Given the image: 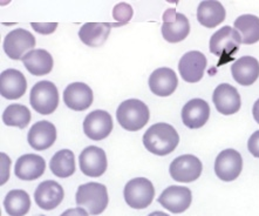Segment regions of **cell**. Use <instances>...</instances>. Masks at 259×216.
Here are the masks:
<instances>
[{
  "label": "cell",
  "mask_w": 259,
  "mask_h": 216,
  "mask_svg": "<svg viewBox=\"0 0 259 216\" xmlns=\"http://www.w3.org/2000/svg\"><path fill=\"white\" fill-rule=\"evenodd\" d=\"M202 162L197 156L186 154L176 158L170 163L169 172L174 180L177 182H192L201 176Z\"/></svg>",
  "instance_id": "cell-9"
},
{
  "label": "cell",
  "mask_w": 259,
  "mask_h": 216,
  "mask_svg": "<svg viewBox=\"0 0 259 216\" xmlns=\"http://www.w3.org/2000/svg\"><path fill=\"white\" fill-rule=\"evenodd\" d=\"M179 142V133L171 125L164 122L153 125L143 135V145L146 150L158 156L169 155L176 150Z\"/></svg>",
  "instance_id": "cell-1"
},
{
  "label": "cell",
  "mask_w": 259,
  "mask_h": 216,
  "mask_svg": "<svg viewBox=\"0 0 259 216\" xmlns=\"http://www.w3.org/2000/svg\"><path fill=\"white\" fill-rule=\"evenodd\" d=\"M31 26L33 28H34L35 32L40 33V34H51V33H53L55 29L58 27V24L57 22H42V24H38V22H32Z\"/></svg>",
  "instance_id": "cell-32"
},
{
  "label": "cell",
  "mask_w": 259,
  "mask_h": 216,
  "mask_svg": "<svg viewBox=\"0 0 259 216\" xmlns=\"http://www.w3.org/2000/svg\"><path fill=\"white\" fill-rule=\"evenodd\" d=\"M252 114H253L254 120H256L259 124V99L257 100L256 102H254L253 108H252Z\"/></svg>",
  "instance_id": "cell-35"
},
{
  "label": "cell",
  "mask_w": 259,
  "mask_h": 216,
  "mask_svg": "<svg viewBox=\"0 0 259 216\" xmlns=\"http://www.w3.org/2000/svg\"><path fill=\"white\" fill-rule=\"evenodd\" d=\"M231 73L236 83L242 86H250L259 78V62L256 58L245 55L234 62Z\"/></svg>",
  "instance_id": "cell-23"
},
{
  "label": "cell",
  "mask_w": 259,
  "mask_h": 216,
  "mask_svg": "<svg viewBox=\"0 0 259 216\" xmlns=\"http://www.w3.org/2000/svg\"><path fill=\"white\" fill-rule=\"evenodd\" d=\"M235 29L242 37V43L252 45L259 42V18L253 14H243L235 20Z\"/></svg>",
  "instance_id": "cell-28"
},
{
  "label": "cell",
  "mask_w": 259,
  "mask_h": 216,
  "mask_svg": "<svg viewBox=\"0 0 259 216\" xmlns=\"http://www.w3.org/2000/svg\"><path fill=\"white\" fill-rule=\"evenodd\" d=\"M51 172L55 176L66 178L72 176L75 172V158L69 150H62L55 153L50 162Z\"/></svg>",
  "instance_id": "cell-29"
},
{
  "label": "cell",
  "mask_w": 259,
  "mask_h": 216,
  "mask_svg": "<svg viewBox=\"0 0 259 216\" xmlns=\"http://www.w3.org/2000/svg\"><path fill=\"white\" fill-rule=\"evenodd\" d=\"M64 188L57 181L47 180L38 186L34 193L35 203L44 210L57 208L64 200Z\"/></svg>",
  "instance_id": "cell-17"
},
{
  "label": "cell",
  "mask_w": 259,
  "mask_h": 216,
  "mask_svg": "<svg viewBox=\"0 0 259 216\" xmlns=\"http://www.w3.org/2000/svg\"><path fill=\"white\" fill-rule=\"evenodd\" d=\"M225 9L220 2L205 0L198 5L197 19L206 28H214L225 19Z\"/></svg>",
  "instance_id": "cell-24"
},
{
  "label": "cell",
  "mask_w": 259,
  "mask_h": 216,
  "mask_svg": "<svg viewBox=\"0 0 259 216\" xmlns=\"http://www.w3.org/2000/svg\"><path fill=\"white\" fill-rule=\"evenodd\" d=\"M27 89V81L20 70L6 69L0 74V94L7 100L20 99Z\"/></svg>",
  "instance_id": "cell-16"
},
{
  "label": "cell",
  "mask_w": 259,
  "mask_h": 216,
  "mask_svg": "<svg viewBox=\"0 0 259 216\" xmlns=\"http://www.w3.org/2000/svg\"><path fill=\"white\" fill-rule=\"evenodd\" d=\"M46 169V162L41 156L25 154L17 160L14 173L17 177L24 181H33L42 176Z\"/></svg>",
  "instance_id": "cell-22"
},
{
  "label": "cell",
  "mask_w": 259,
  "mask_h": 216,
  "mask_svg": "<svg viewBox=\"0 0 259 216\" xmlns=\"http://www.w3.org/2000/svg\"><path fill=\"white\" fill-rule=\"evenodd\" d=\"M4 207L10 216H25L31 208V199L25 191L13 189L5 196Z\"/></svg>",
  "instance_id": "cell-27"
},
{
  "label": "cell",
  "mask_w": 259,
  "mask_h": 216,
  "mask_svg": "<svg viewBox=\"0 0 259 216\" xmlns=\"http://www.w3.org/2000/svg\"><path fill=\"white\" fill-rule=\"evenodd\" d=\"M24 66L35 77L47 76L53 69V58L46 50L29 51L23 59Z\"/></svg>",
  "instance_id": "cell-26"
},
{
  "label": "cell",
  "mask_w": 259,
  "mask_h": 216,
  "mask_svg": "<svg viewBox=\"0 0 259 216\" xmlns=\"http://www.w3.org/2000/svg\"><path fill=\"white\" fill-rule=\"evenodd\" d=\"M179 80L176 73L168 67L155 69L149 77L150 91L157 96H169L176 91Z\"/></svg>",
  "instance_id": "cell-21"
},
{
  "label": "cell",
  "mask_w": 259,
  "mask_h": 216,
  "mask_svg": "<svg viewBox=\"0 0 259 216\" xmlns=\"http://www.w3.org/2000/svg\"><path fill=\"white\" fill-rule=\"evenodd\" d=\"M157 201L166 210L171 211L174 214H181L190 207L192 194L190 189L187 187L170 186L162 192Z\"/></svg>",
  "instance_id": "cell-13"
},
{
  "label": "cell",
  "mask_w": 259,
  "mask_h": 216,
  "mask_svg": "<svg viewBox=\"0 0 259 216\" xmlns=\"http://www.w3.org/2000/svg\"><path fill=\"white\" fill-rule=\"evenodd\" d=\"M190 33V24L188 18L179 13L175 9H168L163 14L162 35L168 43L183 42Z\"/></svg>",
  "instance_id": "cell-8"
},
{
  "label": "cell",
  "mask_w": 259,
  "mask_h": 216,
  "mask_svg": "<svg viewBox=\"0 0 259 216\" xmlns=\"http://www.w3.org/2000/svg\"><path fill=\"white\" fill-rule=\"evenodd\" d=\"M80 169L90 177H99L106 173L108 161L106 153L96 146L86 147L79 158Z\"/></svg>",
  "instance_id": "cell-12"
},
{
  "label": "cell",
  "mask_w": 259,
  "mask_h": 216,
  "mask_svg": "<svg viewBox=\"0 0 259 216\" xmlns=\"http://www.w3.org/2000/svg\"><path fill=\"white\" fill-rule=\"evenodd\" d=\"M148 216H170V215L163 213V211H154V213H150Z\"/></svg>",
  "instance_id": "cell-36"
},
{
  "label": "cell",
  "mask_w": 259,
  "mask_h": 216,
  "mask_svg": "<svg viewBox=\"0 0 259 216\" xmlns=\"http://www.w3.org/2000/svg\"><path fill=\"white\" fill-rule=\"evenodd\" d=\"M64 102L73 111H86L93 103V91L86 84L73 83L64 91Z\"/></svg>",
  "instance_id": "cell-19"
},
{
  "label": "cell",
  "mask_w": 259,
  "mask_h": 216,
  "mask_svg": "<svg viewBox=\"0 0 259 216\" xmlns=\"http://www.w3.org/2000/svg\"><path fill=\"white\" fill-rule=\"evenodd\" d=\"M77 207L83 208L88 214L99 215L106 210L109 197L105 185L98 182L81 185L75 195Z\"/></svg>",
  "instance_id": "cell-2"
},
{
  "label": "cell",
  "mask_w": 259,
  "mask_h": 216,
  "mask_svg": "<svg viewBox=\"0 0 259 216\" xmlns=\"http://www.w3.org/2000/svg\"><path fill=\"white\" fill-rule=\"evenodd\" d=\"M206 68V58L202 52L190 51L181 58L179 70L181 77L189 84L198 83L204 76Z\"/></svg>",
  "instance_id": "cell-14"
},
{
  "label": "cell",
  "mask_w": 259,
  "mask_h": 216,
  "mask_svg": "<svg viewBox=\"0 0 259 216\" xmlns=\"http://www.w3.org/2000/svg\"><path fill=\"white\" fill-rule=\"evenodd\" d=\"M35 46V38L31 32L24 28H16L11 31L4 40V51L7 57L12 60H23L24 57L28 53L27 51L32 50Z\"/></svg>",
  "instance_id": "cell-7"
},
{
  "label": "cell",
  "mask_w": 259,
  "mask_h": 216,
  "mask_svg": "<svg viewBox=\"0 0 259 216\" xmlns=\"http://www.w3.org/2000/svg\"><path fill=\"white\" fill-rule=\"evenodd\" d=\"M243 169V159L235 150L222 151L214 161V173L222 181H234Z\"/></svg>",
  "instance_id": "cell-10"
},
{
  "label": "cell",
  "mask_w": 259,
  "mask_h": 216,
  "mask_svg": "<svg viewBox=\"0 0 259 216\" xmlns=\"http://www.w3.org/2000/svg\"><path fill=\"white\" fill-rule=\"evenodd\" d=\"M57 139V128L50 121H38L27 134V141L33 150L46 151L53 146Z\"/></svg>",
  "instance_id": "cell-18"
},
{
  "label": "cell",
  "mask_w": 259,
  "mask_h": 216,
  "mask_svg": "<svg viewBox=\"0 0 259 216\" xmlns=\"http://www.w3.org/2000/svg\"><path fill=\"white\" fill-rule=\"evenodd\" d=\"M149 108L146 103L138 99H129L121 103L117 108V122L122 128L129 132H138L149 121Z\"/></svg>",
  "instance_id": "cell-3"
},
{
  "label": "cell",
  "mask_w": 259,
  "mask_h": 216,
  "mask_svg": "<svg viewBox=\"0 0 259 216\" xmlns=\"http://www.w3.org/2000/svg\"><path fill=\"white\" fill-rule=\"evenodd\" d=\"M60 216H90L83 208H71V209H67L64 211Z\"/></svg>",
  "instance_id": "cell-34"
},
{
  "label": "cell",
  "mask_w": 259,
  "mask_h": 216,
  "mask_svg": "<svg viewBox=\"0 0 259 216\" xmlns=\"http://www.w3.org/2000/svg\"><path fill=\"white\" fill-rule=\"evenodd\" d=\"M212 101L216 110L223 115L235 114L242 106L238 91L229 84L218 85L213 91Z\"/></svg>",
  "instance_id": "cell-15"
},
{
  "label": "cell",
  "mask_w": 259,
  "mask_h": 216,
  "mask_svg": "<svg viewBox=\"0 0 259 216\" xmlns=\"http://www.w3.org/2000/svg\"><path fill=\"white\" fill-rule=\"evenodd\" d=\"M210 117V106L205 100L192 99L182 110L183 124L188 128L198 129L204 126Z\"/></svg>",
  "instance_id": "cell-20"
},
{
  "label": "cell",
  "mask_w": 259,
  "mask_h": 216,
  "mask_svg": "<svg viewBox=\"0 0 259 216\" xmlns=\"http://www.w3.org/2000/svg\"><path fill=\"white\" fill-rule=\"evenodd\" d=\"M242 37L239 32L230 26H224L210 38L209 50L216 57H231L238 51Z\"/></svg>",
  "instance_id": "cell-6"
},
{
  "label": "cell",
  "mask_w": 259,
  "mask_h": 216,
  "mask_svg": "<svg viewBox=\"0 0 259 216\" xmlns=\"http://www.w3.org/2000/svg\"><path fill=\"white\" fill-rule=\"evenodd\" d=\"M112 24L108 22H87L79 31V38L90 47H99L108 39Z\"/></svg>",
  "instance_id": "cell-25"
},
{
  "label": "cell",
  "mask_w": 259,
  "mask_h": 216,
  "mask_svg": "<svg viewBox=\"0 0 259 216\" xmlns=\"http://www.w3.org/2000/svg\"><path fill=\"white\" fill-rule=\"evenodd\" d=\"M3 121L6 126L24 129L31 122V112L24 105L12 103L4 111Z\"/></svg>",
  "instance_id": "cell-30"
},
{
  "label": "cell",
  "mask_w": 259,
  "mask_h": 216,
  "mask_svg": "<svg viewBox=\"0 0 259 216\" xmlns=\"http://www.w3.org/2000/svg\"><path fill=\"white\" fill-rule=\"evenodd\" d=\"M113 17L117 22L113 26H122L132 19L133 17V9L129 4L120 3L114 7L113 10Z\"/></svg>",
  "instance_id": "cell-31"
},
{
  "label": "cell",
  "mask_w": 259,
  "mask_h": 216,
  "mask_svg": "<svg viewBox=\"0 0 259 216\" xmlns=\"http://www.w3.org/2000/svg\"><path fill=\"white\" fill-rule=\"evenodd\" d=\"M113 130V119L108 112L93 111L84 118L83 132L93 141L106 139Z\"/></svg>",
  "instance_id": "cell-11"
},
{
  "label": "cell",
  "mask_w": 259,
  "mask_h": 216,
  "mask_svg": "<svg viewBox=\"0 0 259 216\" xmlns=\"http://www.w3.org/2000/svg\"><path fill=\"white\" fill-rule=\"evenodd\" d=\"M29 102L36 113L42 115L52 114L59 105V92L57 86L51 81H39L31 89Z\"/></svg>",
  "instance_id": "cell-4"
},
{
  "label": "cell",
  "mask_w": 259,
  "mask_h": 216,
  "mask_svg": "<svg viewBox=\"0 0 259 216\" xmlns=\"http://www.w3.org/2000/svg\"><path fill=\"white\" fill-rule=\"evenodd\" d=\"M247 148L254 158H259V130L254 132L247 141Z\"/></svg>",
  "instance_id": "cell-33"
},
{
  "label": "cell",
  "mask_w": 259,
  "mask_h": 216,
  "mask_svg": "<svg viewBox=\"0 0 259 216\" xmlns=\"http://www.w3.org/2000/svg\"><path fill=\"white\" fill-rule=\"evenodd\" d=\"M124 200L134 209H144L149 207L155 197V188L148 178L136 177L125 185Z\"/></svg>",
  "instance_id": "cell-5"
},
{
  "label": "cell",
  "mask_w": 259,
  "mask_h": 216,
  "mask_svg": "<svg viewBox=\"0 0 259 216\" xmlns=\"http://www.w3.org/2000/svg\"><path fill=\"white\" fill-rule=\"evenodd\" d=\"M40 216H45V215H40Z\"/></svg>",
  "instance_id": "cell-37"
}]
</instances>
